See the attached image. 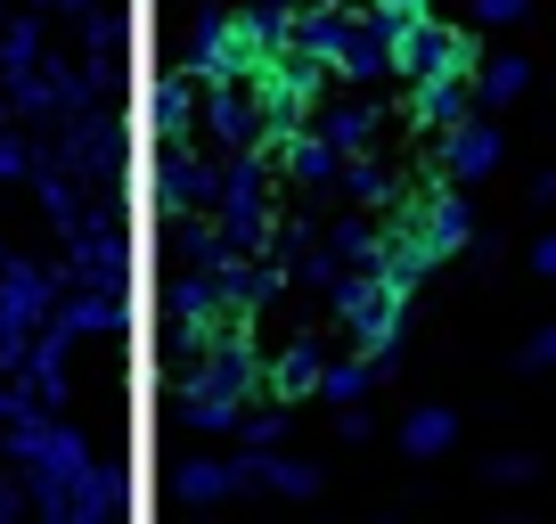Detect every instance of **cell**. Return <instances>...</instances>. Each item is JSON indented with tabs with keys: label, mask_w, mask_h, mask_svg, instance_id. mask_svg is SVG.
I'll use <instances>...</instances> for the list:
<instances>
[{
	"label": "cell",
	"mask_w": 556,
	"mask_h": 524,
	"mask_svg": "<svg viewBox=\"0 0 556 524\" xmlns=\"http://www.w3.org/2000/svg\"><path fill=\"white\" fill-rule=\"evenodd\" d=\"M475 107H483L475 99V66H458V58H434V66L409 83V123H426L434 140L451 132V123H467Z\"/></svg>",
	"instance_id": "obj_1"
},
{
	"label": "cell",
	"mask_w": 556,
	"mask_h": 524,
	"mask_svg": "<svg viewBox=\"0 0 556 524\" xmlns=\"http://www.w3.org/2000/svg\"><path fill=\"white\" fill-rule=\"evenodd\" d=\"M442 34H451V25H442L434 9H417V17H384V74H393V83H417V74L434 66Z\"/></svg>",
	"instance_id": "obj_2"
},
{
	"label": "cell",
	"mask_w": 556,
	"mask_h": 524,
	"mask_svg": "<svg viewBox=\"0 0 556 524\" xmlns=\"http://www.w3.org/2000/svg\"><path fill=\"white\" fill-rule=\"evenodd\" d=\"M442 173L458 180V189H467V180H491L500 173V132H491V123H451V132H442Z\"/></svg>",
	"instance_id": "obj_3"
},
{
	"label": "cell",
	"mask_w": 556,
	"mask_h": 524,
	"mask_svg": "<svg viewBox=\"0 0 556 524\" xmlns=\"http://www.w3.org/2000/svg\"><path fill=\"white\" fill-rule=\"evenodd\" d=\"M417 229H426V238L442 246V262H451L458 246L475 238V213H467V197H458V180H451V173H442V189H426V197H417Z\"/></svg>",
	"instance_id": "obj_4"
},
{
	"label": "cell",
	"mask_w": 556,
	"mask_h": 524,
	"mask_svg": "<svg viewBox=\"0 0 556 524\" xmlns=\"http://www.w3.org/2000/svg\"><path fill=\"white\" fill-rule=\"evenodd\" d=\"M197 115H205V99H197V74H189V66H173V74L156 83V140L173 148Z\"/></svg>",
	"instance_id": "obj_5"
},
{
	"label": "cell",
	"mask_w": 556,
	"mask_h": 524,
	"mask_svg": "<svg viewBox=\"0 0 556 524\" xmlns=\"http://www.w3.org/2000/svg\"><path fill=\"white\" fill-rule=\"evenodd\" d=\"M401 320H409V303H401V296H384L368 320H352V336H361V361H377V377L401 361Z\"/></svg>",
	"instance_id": "obj_6"
},
{
	"label": "cell",
	"mask_w": 556,
	"mask_h": 524,
	"mask_svg": "<svg viewBox=\"0 0 556 524\" xmlns=\"http://www.w3.org/2000/svg\"><path fill=\"white\" fill-rule=\"evenodd\" d=\"M523 90H532V66H523L516 50H507V58H483V66H475V99H483V107H516Z\"/></svg>",
	"instance_id": "obj_7"
},
{
	"label": "cell",
	"mask_w": 556,
	"mask_h": 524,
	"mask_svg": "<svg viewBox=\"0 0 556 524\" xmlns=\"http://www.w3.org/2000/svg\"><path fill=\"white\" fill-rule=\"evenodd\" d=\"M156 189H164V213H180V205H197V197H213L222 180H213L205 164H189V157H180V140H173V157H164V180H156Z\"/></svg>",
	"instance_id": "obj_8"
},
{
	"label": "cell",
	"mask_w": 556,
	"mask_h": 524,
	"mask_svg": "<svg viewBox=\"0 0 556 524\" xmlns=\"http://www.w3.org/2000/svg\"><path fill=\"white\" fill-rule=\"evenodd\" d=\"M336 74H344V83H377V74H384V17H377V9L361 17V34H352V50L336 58Z\"/></svg>",
	"instance_id": "obj_9"
},
{
	"label": "cell",
	"mask_w": 556,
	"mask_h": 524,
	"mask_svg": "<svg viewBox=\"0 0 556 524\" xmlns=\"http://www.w3.org/2000/svg\"><path fill=\"white\" fill-rule=\"evenodd\" d=\"M41 303H50V287L34 279V271H9V287H0V336H17L41 320Z\"/></svg>",
	"instance_id": "obj_10"
},
{
	"label": "cell",
	"mask_w": 556,
	"mask_h": 524,
	"mask_svg": "<svg viewBox=\"0 0 556 524\" xmlns=\"http://www.w3.org/2000/svg\"><path fill=\"white\" fill-rule=\"evenodd\" d=\"M451 442H458V419H451V410H409V426H401V451H409V459H434V451H451Z\"/></svg>",
	"instance_id": "obj_11"
},
{
	"label": "cell",
	"mask_w": 556,
	"mask_h": 524,
	"mask_svg": "<svg viewBox=\"0 0 556 524\" xmlns=\"http://www.w3.org/2000/svg\"><path fill=\"white\" fill-rule=\"evenodd\" d=\"M270 394H278V402H303V394H328V369H319L312 352H287V361L270 369Z\"/></svg>",
	"instance_id": "obj_12"
},
{
	"label": "cell",
	"mask_w": 556,
	"mask_h": 524,
	"mask_svg": "<svg viewBox=\"0 0 556 524\" xmlns=\"http://www.w3.org/2000/svg\"><path fill=\"white\" fill-rule=\"evenodd\" d=\"M262 484H270V491H287V500H312V491H319V467H303V459H278V451H262Z\"/></svg>",
	"instance_id": "obj_13"
},
{
	"label": "cell",
	"mask_w": 556,
	"mask_h": 524,
	"mask_svg": "<svg viewBox=\"0 0 556 524\" xmlns=\"http://www.w3.org/2000/svg\"><path fill=\"white\" fill-rule=\"evenodd\" d=\"M328 140L344 148V157H361V148L377 140V107H336V115H328Z\"/></svg>",
	"instance_id": "obj_14"
},
{
	"label": "cell",
	"mask_w": 556,
	"mask_h": 524,
	"mask_svg": "<svg viewBox=\"0 0 556 524\" xmlns=\"http://www.w3.org/2000/svg\"><path fill=\"white\" fill-rule=\"evenodd\" d=\"M238 435H245V451H270V442L278 435H287V402H278V394H270V402H245V419H238Z\"/></svg>",
	"instance_id": "obj_15"
},
{
	"label": "cell",
	"mask_w": 556,
	"mask_h": 524,
	"mask_svg": "<svg viewBox=\"0 0 556 524\" xmlns=\"http://www.w3.org/2000/svg\"><path fill=\"white\" fill-rule=\"evenodd\" d=\"M344 189H352V197H368V205H377V197H393V173H384L377 157H352V164H344Z\"/></svg>",
	"instance_id": "obj_16"
},
{
	"label": "cell",
	"mask_w": 556,
	"mask_h": 524,
	"mask_svg": "<svg viewBox=\"0 0 556 524\" xmlns=\"http://www.w3.org/2000/svg\"><path fill=\"white\" fill-rule=\"evenodd\" d=\"M368 385H377V361H344V369H328V402H361Z\"/></svg>",
	"instance_id": "obj_17"
},
{
	"label": "cell",
	"mask_w": 556,
	"mask_h": 524,
	"mask_svg": "<svg viewBox=\"0 0 556 524\" xmlns=\"http://www.w3.org/2000/svg\"><path fill=\"white\" fill-rule=\"evenodd\" d=\"M532 0H475V25H516Z\"/></svg>",
	"instance_id": "obj_18"
},
{
	"label": "cell",
	"mask_w": 556,
	"mask_h": 524,
	"mask_svg": "<svg viewBox=\"0 0 556 524\" xmlns=\"http://www.w3.org/2000/svg\"><path fill=\"white\" fill-rule=\"evenodd\" d=\"M523 369H556V328H540L532 345H523Z\"/></svg>",
	"instance_id": "obj_19"
},
{
	"label": "cell",
	"mask_w": 556,
	"mask_h": 524,
	"mask_svg": "<svg viewBox=\"0 0 556 524\" xmlns=\"http://www.w3.org/2000/svg\"><path fill=\"white\" fill-rule=\"evenodd\" d=\"M377 17H417V9H434V0H368Z\"/></svg>",
	"instance_id": "obj_20"
},
{
	"label": "cell",
	"mask_w": 556,
	"mask_h": 524,
	"mask_svg": "<svg viewBox=\"0 0 556 524\" xmlns=\"http://www.w3.org/2000/svg\"><path fill=\"white\" fill-rule=\"evenodd\" d=\"M532 271H540V279H556V238H540V246H532Z\"/></svg>",
	"instance_id": "obj_21"
},
{
	"label": "cell",
	"mask_w": 556,
	"mask_h": 524,
	"mask_svg": "<svg viewBox=\"0 0 556 524\" xmlns=\"http://www.w3.org/2000/svg\"><path fill=\"white\" fill-rule=\"evenodd\" d=\"M278 9H303V0H278Z\"/></svg>",
	"instance_id": "obj_22"
}]
</instances>
